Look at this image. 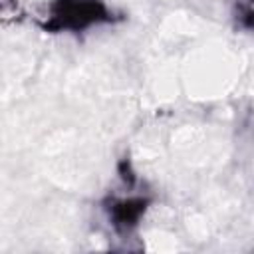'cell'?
Wrapping results in <instances>:
<instances>
[{
	"label": "cell",
	"instance_id": "7a4b0ae2",
	"mask_svg": "<svg viewBox=\"0 0 254 254\" xmlns=\"http://www.w3.org/2000/svg\"><path fill=\"white\" fill-rule=\"evenodd\" d=\"M145 246L151 252H175L179 250V242L173 234L163 230H153L145 236Z\"/></svg>",
	"mask_w": 254,
	"mask_h": 254
},
{
	"label": "cell",
	"instance_id": "3957f363",
	"mask_svg": "<svg viewBox=\"0 0 254 254\" xmlns=\"http://www.w3.org/2000/svg\"><path fill=\"white\" fill-rule=\"evenodd\" d=\"M32 2H44V0H32Z\"/></svg>",
	"mask_w": 254,
	"mask_h": 254
},
{
	"label": "cell",
	"instance_id": "6da1fadb",
	"mask_svg": "<svg viewBox=\"0 0 254 254\" xmlns=\"http://www.w3.org/2000/svg\"><path fill=\"white\" fill-rule=\"evenodd\" d=\"M238 58L220 44L204 46L192 52L183 67L187 91L194 99H216L230 91L240 65Z\"/></svg>",
	"mask_w": 254,
	"mask_h": 254
}]
</instances>
